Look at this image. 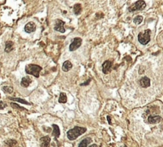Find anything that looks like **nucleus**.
<instances>
[{
  "instance_id": "nucleus-16",
  "label": "nucleus",
  "mask_w": 163,
  "mask_h": 147,
  "mask_svg": "<svg viewBox=\"0 0 163 147\" xmlns=\"http://www.w3.org/2000/svg\"><path fill=\"white\" fill-rule=\"evenodd\" d=\"M13 42L12 41H7V43H6V48H5V51L7 52V53H9V52H10L12 49H13Z\"/></svg>"
},
{
  "instance_id": "nucleus-22",
  "label": "nucleus",
  "mask_w": 163,
  "mask_h": 147,
  "mask_svg": "<svg viewBox=\"0 0 163 147\" xmlns=\"http://www.w3.org/2000/svg\"><path fill=\"white\" fill-rule=\"evenodd\" d=\"M6 143H7V145H9V146H14V145H15L17 144V142L14 141V140L10 139V140H7V141L6 142Z\"/></svg>"
},
{
  "instance_id": "nucleus-1",
  "label": "nucleus",
  "mask_w": 163,
  "mask_h": 147,
  "mask_svg": "<svg viewBox=\"0 0 163 147\" xmlns=\"http://www.w3.org/2000/svg\"><path fill=\"white\" fill-rule=\"evenodd\" d=\"M86 128L85 127H75L74 128L69 130L67 132V138L73 141L76 138H77L79 136H80L81 134H83L86 132Z\"/></svg>"
},
{
  "instance_id": "nucleus-6",
  "label": "nucleus",
  "mask_w": 163,
  "mask_h": 147,
  "mask_svg": "<svg viewBox=\"0 0 163 147\" xmlns=\"http://www.w3.org/2000/svg\"><path fill=\"white\" fill-rule=\"evenodd\" d=\"M64 25H65V22H63L62 20L57 19L56 21V25H55L54 30L58 31V32H60V33H65V30L64 28Z\"/></svg>"
},
{
  "instance_id": "nucleus-15",
  "label": "nucleus",
  "mask_w": 163,
  "mask_h": 147,
  "mask_svg": "<svg viewBox=\"0 0 163 147\" xmlns=\"http://www.w3.org/2000/svg\"><path fill=\"white\" fill-rule=\"evenodd\" d=\"M53 135L56 138H59V136H60V129H59V127H58L57 125H56V124H53Z\"/></svg>"
},
{
  "instance_id": "nucleus-4",
  "label": "nucleus",
  "mask_w": 163,
  "mask_h": 147,
  "mask_svg": "<svg viewBox=\"0 0 163 147\" xmlns=\"http://www.w3.org/2000/svg\"><path fill=\"white\" fill-rule=\"evenodd\" d=\"M146 7V3L143 0H138L135 3H134L132 6H131L128 8V10L130 12H134V11H138V10H144Z\"/></svg>"
},
{
  "instance_id": "nucleus-18",
  "label": "nucleus",
  "mask_w": 163,
  "mask_h": 147,
  "mask_svg": "<svg viewBox=\"0 0 163 147\" xmlns=\"http://www.w3.org/2000/svg\"><path fill=\"white\" fill-rule=\"evenodd\" d=\"M73 10H74V13L76 14H80L81 12V10H82V7H81V5L80 3H77L74 6Z\"/></svg>"
},
{
  "instance_id": "nucleus-17",
  "label": "nucleus",
  "mask_w": 163,
  "mask_h": 147,
  "mask_svg": "<svg viewBox=\"0 0 163 147\" xmlns=\"http://www.w3.org/2000/svg\"><path fill=\"white\" fill-rule=\"evenodd\" d=\"M67 102V96L65 93H60L59 98V103H65Z\"/></svg>"
},
{
  "instance_id": "nucleus-26",
  "label": "nucleus",
  "mask_w": 163,
  "mask_h": 147,
  "mask_svg": "<svg viewBox=\"0 0 163 147\" xmlns=\"http://www.w3.org/2000/svg\"><path fill=\"white\" fill-rule=\"evenodd\" d=\"M90 147H96V145H91Z\"/></svg>"
},
{
  "instance_id": "nucleus-9",
  "label": "nucleus",
  "mask_w": 163,
  "mask_h": 147,
  "mask_svg": "<svg viewBox=\"0 0 163 147\" xmlns=\"http://www.w3.org/2000/svg\"><path fill=\"white\" fill-rule=\"evenodd\" d=\"M40 141H41V147H49L51 139L49 136L42 138Z\"/></svg>"
},
{
  "instance_id": "nucleus-21",
  "label": "nucleus",
  "mask_w": 163,
  "mask_h": 147,
  "mask_svg": "<svg viewBox=\"0 0 163 147\" xmlns=\"http://www.w3.org/2000/svg\"><path fill=\"white\" fill-rule=\"evenodd\" d=\"M10 99L12 100H14V101H18L19 103H24V104H29L28 102H26V100L23 99H19V98H11Z\"/></svg>"
},
{
  "instance_id": "nucleus-20",
  "label": "nucleus",
  "mask_w": 163,
  "mask_h": 147,
  "mask_svg": "<svg viewBox=\"0 0 163 147\" xmlns=\"http://www.w3.org/2000/svg\"><path fill=\"white\" fill-rule=\"evenodd\" d=\"M3 92H5L6 93H12L13 92V88L12 87H3Z\"/></svg>"
},
{
  "instance_id": "nucleus-7",
  "label": "nucleus",
  "mask_w": 163,
  "mask_h": 147,
  "mask_svg": "<svg viewBox=\"0 0 163 147\" xmlns=\"http://www.w3.org/2000/svg\"><path fill=\"white\" fill-rule=\"evenodd\" d=\"M111 65H112L111 61H110V60L104 61V63L103 64V66H102V70H103L104 73H105V74L109 73L111 70Z\"/></svg>"
},
{
  "instance_id": "nucleus-24",
  "label": "nucleus",
  "mask_w": 163,
  "mask_h": 147,
  "mask_svg": "<svg viewBox=\"0 0 163 147\" xmlns=\"http://www.w3.org/2000/svg\"><path fill=\"white\" fill-rule=\"evenodd\" d=\"M7 107V104L4 103L3 101H0V109H4Z\"/></svg>"
},
{
  "instance_id": "nucleus-19",
  "label": "nucleus",
  "mask_w": 163,
  "mask_h": 147,
  "mask_svg": "<svg viewBox=\"0 0 163 147\" xmlns=\"http://www.w3.org/2000/svg\"><path fill=\"white\" fill-rule=\"evenodd\" d=\"M142 20H143V18H142V16H141V15H138V16H136L134 18V22L136 24V25H138V24H140V23H142Z\"/></svg>"
},
{
  "instance_id": "nucleus-2",
  "label": "nucleus",
  "mask_w": 163,
  "mask_h": 147,
  "mask_svg": "<svg viewBox=\"0 0 163 147\" xmlns=\"http://www.w3.org/2000/svg\"><path fill=\"white\" fill-rule=\"evenodd\" d=\"M42 70V68L40 67L39 65H28L26 67V72L27 74L32 75L37 78L39 77L40 72Z\"/></svg>"
},
{
  "instance_id": "nucleus-25",
  "label": "nucleus",
  "mask_w": 163,
  "mask_h": 147,
  "mask_svg": "<svg viewBox=\"0 0 163 147\" xmlns=\"http://www.w3.org/2000/svg\"><path fill=\"white\" fill-rule=\"evenodd\" d=\"M107 119H108V123H109V124L111 125V117H110V116H108V117H107Z\"/></svg>"
},
{
  "instance_id": "nucleus-10",
  "label": "nucleus",
  "mask_w": 163,
  "mask_h": 147,
  "mask_svg": "<svg viewBox=\"0 0 163 147\" xmlns=\"http://www.w3.org/2000/svg\"><path fill=\"white\" fill-rule=\"evenodd\" d=\"M36 30V25L33 22H29L25 26V31L28 33L34 32Z\"/></svg>"
},
{
  "instance_id": "nucleus-3",
  "label": "nucleus",
  "mask_w": 163,
  "mask_h": 147,
  "mask_svg": "<svg viewBox=\"0 0 163 147\" xmlns=\"http://www.w3.org/2000/svg\"><path fill=\"white\" fill-rule=\"evenodd\" d=\"M138 39L140 44L147 45L150 41V30H147L144 33H139L138 35Z\"/></svg>"
},
{
  "instance_id": "nucleus-11",
  "label": "nucleus",
  "mask_w": 163,
  "mask_h": 147,
  "mask_svg": "<svg viewBox=\"0 0 163 147\" xmlns=\"http://www.w3.org/2000/svg\"><path fill=\"white\" fill-rule=\"evenodd\" d=\"M161 121V118L160 116L158 115H154V116H150L148 118V122L150 124H156L158 123Z\"/></svg>"
},
{
  "instance_id": "nucleus-5",
  "label": "nucleus",
  "mask_w": 163,
  "mask_h": 147,
  "mask_svg": "<svg viewBox=\"0 0 163 147\" xmlns=\"http://www.w3.org/2000/svg\"><path fill=\"white\" fill-rule=\"evenodd\" d=\"M81 44H82V39L80 37H76L72 40L71 45L69 46V50L70 51H74L77 49L79 47H80Z\"/></svg>"
},
{
  "instance_id": "nucleus-23",
  "label": "nucleus",
  "mask_w": 163,
  "mask_h": 147,
  "mask_svg": "<svg viewBox=\"0 0 163 147\" xmlns=\"http://www.w3.org/2000/svg\"><path fill=\"white\" fill-rule=\"evenodd\" d=\"M11 106H12V108H16V109L25 110V108H21V107H19L18 104H16V103H11Z\"/></svg>"
},
{
  "instance_id": "nucleus-12",
  "label": "nucleus",
  "mask_w": 163,
  "mask_h": 147,
  "mask_svg": "<svg viewBox=\"0 0 163 147\" xmlns=\"http://www.w3.org/2000/svg\"><path fill=\"white\" fill-rule=\"evenodd\" d=\"M72 68V65L69 60H66L64 62V64L62 65V70L64 72H69Z\"/></svg>"
},
{
  "instance_id": "nucleus-13",
  "label": "nucleus",
  "mask_w": 163,
  "mask_h": 147,
  "mask_svg": "<svg viewBox=\"0 0 163 147\" xmlns=\"http://www.w3.org/2000/svg\"><path fill=\"white\" fill-rule=\"evenodd\" d=\"M91 142H92V139L90 138H86L80 142L78 147H88V144H90Z\"/></svg>"
},
{
  "instance_id": "nucleus-14",
  "label": "nucleus",
  "mask_w": 163,
  "mask_h": 147,
  "mask_svg": "<svg viewBox=\"0 0 163 147\" xmlns=\"http://www.w3.org/2000/svg\"><path fill=\"white\" fill-rule=\"evenodd\" d=\"M30 83H31V80L29 77H23L22 81H21V84H22L23 87L26 88L30 84Z\"/></svg>"
},
{
  "instance_id": "nucleus-8",
  "label": "nucleus",
  "mask_w": 163,
  "mask_h": 147,
  "mask_svg": "<svg viewBox=\"0 0 163 147\" xmlns=\"http://www.w3.org/2000/svg\"><path fill=\"white\" fill-rule=\"evenodd\" d=\"M139 83H140L141 87H142V88H148L150 85V80L148 77L145 76V77H142L140 80Z\"/></svg>"
}]
</instances>
